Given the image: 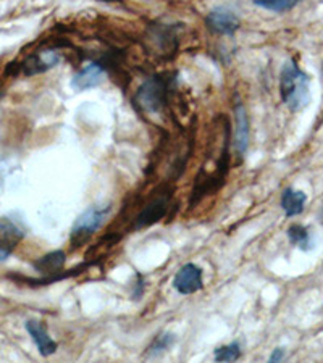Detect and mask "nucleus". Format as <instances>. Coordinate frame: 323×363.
<instances>
[{
    "label": "nucleus",
    "mask_w": 323,
    "mask_h": 363,
    "mask_svg": "<svg viewBox=\"0 0 323 363\" xmlns=\"http://www.w3.org/2000/svg\"><path fill=\"white\" fill-rule=\"evenodd\" d=\"M322 218H323V208H322Z\"/></svg>",
    "instance_id": "412c9836"
},
{
    "label": "nucleus",
    "mask_w": 323,
    "mask_h": 363,
    "mask_svg": "<svg viewBox=\"0 0 323 363\" xmlns=\"http://www.w3.org/2000/svg\"><path fill=\"white\" fill-rule=\"evenodd\" d=\"M60 60H62L60 52L47 49L29 57L25 62V65H23V68H25V73L28 76H33L38 73H44L47 69L57 67L58 63H60Z\"/></svg>",
    "instance_id": "9d476101"
},
{
    "label": "nucleus",
    "mask_w": 323,
    "mask_h": 363,
    "mask_svg": "<svg viewBox=\"0 0 323 363\" xmlns=\"http://www.w3.org/2000/svg\"><path fill=\"white\" fill-rule=\"evenodd\" d=\"M173 288L180 292L181 296L196 294L197 291L204 288L202 279V268L194 265V263H186L178 270L173 278Z\"/></svg>",
    "instance_id": "39448f33"
},
{
    "label": "nucleus",
    "mask_w": 323,
    "mask_h": 363,
    "mask_svg": "<svg viewBox=\"0 0 323 363\" xmlns=\"http://www.w3.org/2000/svg\"><path fill=\"white\" fill-rule=\"evenodd\" d=\"M205 25L210 31L221 36H233L239 28V18L231 9L217 7L205 18Z\"/></svg>",
    "instance_id": "423d86ee"
},
{
    "label": "nucleus",
    "mask_w": 323,
    "mask_h": 363,
    "mask_svg": "<svg viewBox=\"0 0 323 363\" xmlns=\"http://www.w3.org/2000/svg\"><path fill=\"white\" fill-rule=\"evenodd\" d=\"M307 202V196L302 191H296L292 187H288L281 194V208H283L288 218L297 216L304 212V205Z\"/></svg>",
    "instance_id": "ddd939ff"
},
{
    "label": "nucleus",
    "mask_w": 323,
    "mask_h": 363,
    "mask_svg": "<svg viewBox=\"0 0 323 363\" xmlns=\"http://www.w3.org/2000/svg\"><path fill=\"white\" fill-rule=\"evenodd\" d=\"M136 278H138V283L134 284V288H136V291H133V297H134V298H141V297H143V294H144L146 284H144V278L141 277L139 273L136 274Z\"/></svg>",
    "instance_id": "a211bd4d"
},
{
    "label": "nucleus",
    "mask_w": 323,
    "mask_h": 363,
    "mask_svg": "<svg viewBox=\"0 0 323 363\" xmlns=\"http://www.w3.org/2000/svg\"><path fill=\"white\" fill-rule=\"evenodd\" d=\"M280 94L286 107L301 112L310 104V78L296 62H286L280 74Z\"/></svg>",
    "instance_id": "f257e3e1"
},
{
    "label": "nucleus",
    "mask_w": 323,
    "mask_h": 363,
    "mask_svg": "<svg viewBox=\"0 0 323 363\" xmlns=\"http://www.w3.org/2000/svg\"><path fill=\"white\" fill-rule=\"evenodd\" d=\"M25 328L28 331V335L31 336V339L36 344V347L39 350V354L43 357H49L52 354L57 352V342L49 336V331H47L45 325L43 321L38 320H28L25 323Z\"/></svg>",
    "instance_id": "1a4fd4ad"
},
{
    "label": "nucleus",
    "mask_w": 323,
    "mask_h": 363,
    "mask_svg": "<svg viewBox=\"0 0 323 363\" xmlns=\"http://www.w3.org/2000/svg\"><path fill=\"white\" fill-rule=\"evenodd\" d=\"M173 344H175V336L172 333H160V335H157L154 337V341L149 344L144 357L146 359H157V357L165 354Z\"/></svg>",
    "instance_id": "2eb2a0df"
},
{
    "label": "nucleus",
    "mask_w": 323,
    "mask_h": 363,
    "mask_svg": "<svg viewBox=\"0 0 323 363\" xmlns=\"http://www.w3.org/2000/svg\"><path fill=\"white\" fill-rule=\"evenodd\" d=\"M65 260H67V255H65L63 250H55V252H50V254H47L44 257H40L38 262H34V270L38 273L44 274L45 279H40L38 283L40 284H45V283H52V281L58 279L55 274L60 273L63 270V265H65Z\"/></svg>",
    "instance_id": "0eeeda50"
},
{
    "label": "nucleus",
    "mask_w": 323,
    "mask_h": 363,
    "mask_svg": "<svg viewBox=\"0 0 323 363\" xmlns=\"http://www.w3.org/2000/svg\"><path fill=\"white\" fill-rule=\"evenodd\" d=\"M301 0H254L257 7H262L275 13H283V11H290L296 7Z\"/></svg>",
    "instance_id": "dca6fc26"
},
{
    "label": "nucleus",
    "mask_w": 323,
    "mask_h": 363,
    "mask_svg": "<svg viewBox=\"0 0 323 363\" xmlns=\"http://www.w3.org/2000/svg\"><path fill=\"white\" fill-rule=\"evenodd\" d=\"M288 239H290V242L292 245H296L304 252H309L314 249V238H312V233L307 226H302V225H292L288 228Z\"/></svg>",
    "instance_id": "4468645a"
},
{
    "label": "nucleus",
    "mask_w": 323,
    "mask_h": 363,
    "mask_svg": "<svg viewBox=\"0 0 323 363\" xmlns=\"http://www.w3.org/2000/svg\"><path fill=\"white\" fill-rule=\"evenodd\" d=\"M285 355H286V352L281 347H278V349H275L273 352H272V355H270V359H268V362H272V363H275V362H281L285 359Z\"/></svg>",
    "instance_id": "6ab92c4d"
},
{
    "label": "nucleus",
    "mask_w": 323,
    "mask_h": 363,
    "mask_svg": "<svg viewBox=\"0 0 323 363\" xmlns=\"http://www.w3.org/2000/svg\"><path fill=\"white\" fill-rule=\"evenodd\" d=\"M105 72L99 63H89L86 68L76 73L72 79V86L76 91H86L97 87L104 81Z\"/></svg>",
    "instance_id": "9b49d317"
},
{
    "label": "nucleus",
    "mask_w": 323,
    "mask_h": 363,
    "mask_svg": "<svg viewBox=\"0 0 323 363\" xmlns=\"http://www.w3.org/2000/svg\"><path fill=\"white\" fill-rule=\"evenodd\" d=\"M26 236V228L21 220L7 215L0 218V262H5L18 247V244Z\"/></svg>",
    "instance_id": "20e7f679"
},
{
    "label": "nucleus",
    "mask_w": 323,
    "mask_h": 363,
    "mask_svg": "<svg viewBox=\"0 0 323 363\" xmlns=\"http://www.w3.org/2000/svg\"><path fill=\"white\" fill-rule=\"evenodd\" d=\"M2 183H4V177H2V173H0V187H2Z\"/></svg>",
    "instance_id": "aec40b11"
},
{
    "label": "nucleus",
    "mask_w": 323,
    "mask_h": 363,
    "mask_svg": "<svg viewBox=\"0 0 323 363\" xmlns=\"http://www.w3.org/2000/svg\"><path fill=\"white\" fill-rule=\"evenodd\" d=\"M110 205H92V207L84 210L78 216V220L75 221L72 230V241L83 242L84 239L101 230L110 213Z\"/></svg>",
    "instance_id": "7ed1b4c3"
},
{
    "label": "nucleus",
    "mask_w": 323,
    "mask_h": 363,
    "mask_svg": "<svg viewBox=\"0 0 323 363\" xmlns=\"http://www.w3.org/2000/svg\"><path fill=\"white\" fill-rule=\"evenodd\" d=\"M168 79L163 78V76H152L148 81H144L143 86L136 91L134 104L148 113L160 112L168 102Z\"/></svg>",
    "instance_id": "f03ea898"
},
{
    "label": "nucleus",
    "mask_w": 323,
    "mask_h": 363,
    "mask_svg": "<svg viewBox=\"0 0 323 363\" xmlns=\"http://www.w3.org/2000/svg\"><path fill=\"white\" fill-rule=\"evenodd\" d=\"M234 149L243 157L249 147V116L243 104H236L234 107Z\"/></svg>",
    "instance_id": "6e6552de"
},
{
    "label": "nucleus",
    "mask_w": 323,
    "mask_h": 363,
    "mask_svg": "<svg viewBox=\"0 0 323 363\" xmlns=\"http://www.w3.org/2000/svg\"><path fill=\"white\" fill-rule=\"evenodd\" d=\"M167 210H168V199L167 197L157 199V201L152 202L149 207H146L143 212L138 215L136 226L134 228H136V230H143V228L152 226L167 215Z\"/></svg>",
    "instance_id": "f8f14e48"
},
{
    "label": "nucleus",
    "mask_w": 323,
    "mask_h": 363,
    "mask_svg": "<svg viewBox=\"0 0 323 363\" xmlns=\"http://www.w3.org/2000/svg\"><path fill=\"white\" fill-rule=\"evenodd\" d=\"M241 355H243V352H241L239 342H231L215 349L214 359L215 362H236L241 359Z\"/></svg>",
    "instance_id": "f3484780"
}]
</instances>
